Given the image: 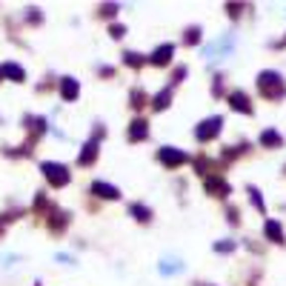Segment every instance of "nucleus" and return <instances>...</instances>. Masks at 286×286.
Here are the masks:
<instances>
[{
  "label": "nucleus",
  "instance_id": "1",
  "mask_svg": "<svg viewBox=\"0 0 286 286\" xmlns=\"http://www.w3.org/2000/svg\"><path fill=\"white\" fill-rule=\"evenodd\" d=\"M43 172H46V178L55 183V186H63V183L69 181V172L60 166V163H43Z\"/></svg>",
  "mask_w": 286,
  "mask_h": 286
},
{
  "label": "nucleus",
  "instance_id": "2",
  "mask_svg": "<svg viewBox=\"0 0 286 286\" xmlns=\"http://www.w3.org/2000/svg\"><path fill=\"white\" fill-rule=\"evenodd\" d=\"M160 160H163V163H169V166H175V163H183L186 155H183V152H175L172 146H166V149H160Z\"/></svg>",
  "mask_w": 286,
  "mask_h": 286
},
{
  "label": "nucleus",
  "instance_id": "3",
  "mask_svg": "<svg viewBox=\"0 0 286 286\" xmlns=\"http://www.w3.org/2000/svg\"><path fill=\"white\" fill-rule=\"evenodd\" d=\"M217 129H220V117H212L209 123H200L197 137H200V140H203V137H212V135H217Z\"/></svg>",
  "mask_w": 286,
  "mask_h": 286
},
{
  "label": "nucleus",
  "instance_id": "4",
  "mask_svg": "<svg viewBox=\"0 0 286 286\" xmlns=\"http://www.w3.org/2000/svg\"><path fill=\"white\" fill-rule=\"evenodd\" d=\"M92 192H97L100 197H117V189L109 183H92Z\"/></svg>",
  "mask_w": 286,
  "mask_h": 286
},
{
  "label": "nucleus",
  "instance_id": "5",
  "mask_svg": "<svg viewBox=\"0 0 286 286\" xmlns=\"http://www.w3.org/2000/svg\"><path fill=\"white\" fill-rule=\"evenodd\" d=\"M0 72H3V75H9V78H14V80H23V78H26V75H23V69L14 66V63H6Z\"/></svg>",
  "mask_w": 286,
  "mask_h": 286
},
{
  "label": "nucleus",
  "instance_id": "6",
  "mask_svg": "<svg viewBox=\"0 0 286 286\" xmlns=\"http://www.w3.org/2000/svg\"><path fill=\"white\" fill-rule=\"evenodd\" d=\"M169 55H172V46H163V49H158V52H155V57H152V60H155V63H169Z\"/></svg>",
  "mask_w": 286,
  "mask_h": 286
},
{
  "label": "nucleus",
  "instance_id": "7",
  "mask_svg": "<svg viewBox=\"0 0 286 286\" xmlns=\"http://www.w3.org/2000/svg\"><path fill=\"white\" fill-rule=\"evenodd\" d=\"M266 235H269V238H275L278 243L284 240V232H281V226H278V223H272V220L266 223Z\"/></svg>",
  "mask_w": 286,
  "mask_h": 286
},
{
  "label": "nucleus",
  "instance_id": "8",
  "mask_svg": "<svg viewBox=\"0 0 286 286\" xmlns=\"http://www.w3.org/2000/svg\"><path fill=\"white\" fill-rule=\"evenodd\" d=\"M78 95V83L72 78H66V83H63V97H75Z\"/></svg>",
  "mask_w": 286,
  "mask_h": 286
},
{
  "label": "nucleus",
  "instance_id": "9",
  "mask_svg": "<svg viewBox=\"0 0 286 286\" xmlns=\"http://www.w3.org/2000/svg\"><path fill=\"white\" fill-rule=\"evenodd\" d=\"M132 137H146V123H143V120H135V123H132Z\"/></svg>",
  "mask_w": 286,
  "mask_h": 286
},
{
  "label": "nucleus",
  "instance_id": "10",
  "mask_svg": "<svg viewBox=\"0 0 286 286\" xmlns=\"http://www.w3.org/2000/svg\"><path fill=\"white\" fill-rule=\"evenodd\" d=\"M263 143H269V146H272V143H281V135H275V132H266V135H263Z\"/></svg>",
  "mask_w": 286,
  "mask_h": 286
},
{
  "label": "nucleus",
  "instance_id": "11",
  "mask_svg": "<svg viewBox=\"0 0 286 286\" xmlns=\"http://www.w3.org/2000/svg\"><path fill=\"white\" fill-rule=\"evenodd\" d=\"M89 158H95V143H89V146H86V152H83L80 163H89Z\"/></svg>",
  "mask_w": 286,
  "mask_h": 286
},
{
  "label": "nucleus",
  "instance_id": "12",
  "mask_svg": "<svg viewBox=\"0 0 286 286\" xmlns=\"http://www.w3.org/2000/svg\"><path fill=\"white\" fill-rule=\"evenodd\" d=\"M166 100H169V92L158 95V97H155V106H158V109H163V106H166Z\"/></svg>",
  "mask_w": 286,
  "mask_h": 286
},
{
  "label": "nucleus",
  "instance_id": "13",
  "mask_svg": "<svg viewBox=\"0 0 286 286\" xmlns=\"http://www.w3.org/2000/svg\"><path fill=\"white\" fill-rule=\"evenodd\" d=\"M132 212H135V215H140V220H149V217H146L149 212L143 209V206H137V203H135V206H132Z\"/></svg>",
  "mask_w": 286,
  "mask_h": 286
}]
</instances>
